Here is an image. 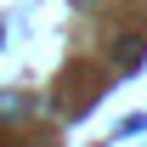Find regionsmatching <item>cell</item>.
<instances>
[{
	"label": "cell",
	"mask_w": 147,
	"mask_h": 147,
	"mask_svg": "<svg viewBox=\"0 0 147 147\" xmlns=\"http://www.w3.org/2000/svg\"><path fill=\"white\" fill-rule=\"evenodd\" d=\"M79 6H91V0H79Z\"/></svg>",
	"instance_id": "cell-2"
},
{
	"label": "cell",
	"mask_w": 147,
	"mask_h": 147,
	"mask_svg": "<svg viewBox=\"0 0 147 147\" xmlns=\"http://www.w3.org/2000/svg\"><path fill=\"white\" fill-rule=\"evenodd\" d=\"M0 113H6V119H23V113H34V96H23V91H0Z\"/></svg>",
	"instance_id": "cell-1"
}]
</instances>
